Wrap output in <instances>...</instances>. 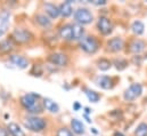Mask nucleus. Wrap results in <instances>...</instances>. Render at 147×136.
Wrapping results in <instances>:
<instances>
[{
  "instance_id": "29",
  "label": "nucleus",
  "mask_w": 147,
  "mask_h": 136,
  "mask_svg": "<svg viewBox=\"0 0 147 136\" xmlns=\"http://www.w3.org/2000/svg\"><path fill=\"white\" fill-rule=\"evenodd\" d=\"M0 136H8L7 128H5L3 126H0Z\"/></svg>"
},
{
  "instance_id": "1",
  "label": "nucleus",
  "mask_w": 147,
  "mask_h": 136,
  "mask_svg": "<svg viewBox=\"0 0 147 136\" xmlns=\"http://www.w3.org/2000/svg\"><path fill=\"white\" fill-rule=\"evenodd\" d=\"M40 96L34 93H29L25 94L21 97V104L22 106L29 112L32 113V116H37V113H41L42 112V105L39 102Z\"/></svg>"
},
{
  "instance_id": "14",
  "label": "nucleus",
  "mask_w": 147,
  "mask_h": 136,
  "mask_svg": "<svg viewBox=\"0 0 147 136\" xmlns=\"http://www.w3.org/2000/svg\"><path fill=\"white\" fill-rule=\"evenodd\" d=\"M107 46H109V49L112 50V52H120L123 48V40L121 38H119V37L112 38L107 42Z\"/></svg>"
},
{
  "instance_id": "28",
  "label": "nucleus",
  "mask_w": 147,
  "mask_h": 136,
  "mask_svg": "<svg viewBox=\"0 0 147 136\" xmlns=\"http://www.w3.org/2000/svg\"><path fill=\"white\" fill-rule=\"evenodd\" d=\"M56 136H73V134L70 132V129L65 128V127H62L57 131V134Z\"/></svg>"
},
{
  "instance_id": "23",
  "label": "nucleus",
  "mask_w": 147,
  "mask_h": 136,
  "mask_svg": "<svg viewBox=\"0 0 147 136\" xmlns=\"http://www.w3.org/2000/svg\"><path fill=\"white\" fill-rule=\"evenodd\" d=\"M84 92H86V95H87V97H88V100L90 101V102H98L99 101V99H100V96H99V94L98 93H96L95 90H91V89H84Z\"/></svg>"
},
{
  "instance_id": "32",
  "label": "nucleus",
  "mask_w": 147,
  "mask_h": 136,
  "mask_svg": "<svg viewBox=\"0 0 147 136\" xmlns=\"http://www.w3.org/2000/svg\"><path fill=\"white\" fill-rule=\"evenodd\" d=\"M114 136H124V135H123L122 133H120V132H116V133L114 134Z\"/></svg>"
},
{
  "instance_id": "11",
  "label": "nucleus",
  "mask_w": 147,
  "mask_h": 136,
  "mask_svg": "<svg viewBox=\"0 0 147 136\" xmlns=\"http://www.w3.org/2000/svg\"><path fill=\"white\" fill-rule=\"evenodd\" d=\"M43 7H45L46 14H47L48 17H50V18H57V17L61 15V14H59V7H57V6L54 5V3L48 2V3H45Z\"/></svg>"
},
{
  "instance_id": "12",
  "label": "nucleus",
  "mask_w": 147,
  "mask_h": 136,
  "mask_svg": "<svg viewBox=\"0 0 147 136\" xmlns=\"http://www.w3.org/2000/svg\"><path fill=\"white\" fill-rule=\"evenodd\" d=\"M59 37L64 40H73V29H72V25L71 24H65L63 25L61 29H59Z\"/></svg>"
},
{
  "instance_id": "3",
  "label": "nucleus",
  "mask_w": 147,
  "mask_h": 136,
  "mask_svg": "<svg viewBox=\"0 0 147 136\" xmlns=\"http://www.w3.org/2000/svg\"><path fill=\"white\" fill-rule=\"evenodd\" d=\"M79 46L82 50H84L86 53L88 54H94L98 50V42L97 40L95 39V37H82L80 39V42H79Z\"/></svg>"
},
{
  "instance_id": "30",
  "label": "nucleus",
  "mask_w": 147,
  "mask_h": 136,
  "mask_svg": "<svg viewBox=\"0 0 147 136\" xmlns=\"http://www.w3.org/2000/svg\"><path fill=\"white\" fill-rule=\"evenodd\" d=\"M94 3H95V5H105V3H106V1H105V0H100V1H99V0H97V1H95Z\"/></svg>"
},
{
  "instance_id": "21",
  "label": "nucleus",
  "mask_w": 147,
  "mask_h": 136,
  "mask_svg": "<svg viewBox=\"0 0 147 136\" xmlns=\"http://www.w3.org/2000/svg\"><path fill=\"white\" fill-rule=\"evenodd\" d=\"M71 127L73 129V132L78 135H81L84 133V126L81 121H79L78 119H72L71 121Z\"/></svg>"
},
{
  "instance_id": "27",
  "label": "nucleus",
  "mask_w": 147,
  "mask_h": 136,
  "mask_svg": "<svg viewBox=\"0 0 147 136\" xmlns=\"http://www.w3.org/2000/svg\"><path fill=\"white\" fill-rule=\"evenodd\" d=\"M114 64H115V67H116V69H117V70H123V69L128 65L127 61H125V60H122V58L116 60V61L114 62Z\"/></svg>"
},
{
  "instance_id": "8",
  "label": "nucleus",
  "mask_w": 147,
  "mask_h": 136,
  "mask_svg": "<svg viewBox=\"0 0 147 136\" xmlns=\"http://www.w3.org/2000/svg\"><path fill=\"white\" fill-rule=\"evenodd\" d=\"M97 28H98V31L104 35H107L113 31V24L109 18L106 17H100L98 20V23H97Z\"/></svg>"
},
{
  "instance_id": "15",
  "label": "nucleus",
  "mask_w": 147,
  "mask_h": 136,
  "mask_svg": "<svg viewBox=\"0 0 147 136\" xmlns=\"http://www.w3.org/2000/svg\"><path fill=\"white\" fill-rule=\"evenodd\" d=\"M95 81L103 89H110V88H112V86H113L112 79H111L110 77H107V75H99V77L96 78Z\"/></svg>"
},
{
  "instance_id": "9",
  "label": "nucleus",
  "mask_w": 147,
  "mask_h": 136,
  "mask_svg": "<svg viewBox=\"0 0 147 136\" xmlns=\"http://www.w3.org/2000/svg\"><path fill=\"white\" fill-rule=\"evenodd\" d=\"M9 61L17 68L20 69H26L29 67V60L22 55H10Z\"/></svg>"
},
{
  "instance_id": "18",
  "label": "nucleus",
  "mask_w": 147,
  "mask_h": 136,
  "mask_svg": "<svg viewBox=\"0 0 147 136\" xmlns=\"http://www.w3.org/2000/svg\"><path fill=\"white\" fill-rule=\"evenodd\" d=\"M13 48H14V41L11 40V38L3 39L0 41V53L1 54H7V53L11 52Z\"/></svg>"
},
{
  "instance_id": "20",
  "label": "nucleus",
  "mask_w": 147,
  "mask_h": 136,
  "mask_svg": "<svg viewBox=\"0 0 147 136\" xmlns=\"http://www.w3.org/2000/svg\"><path fill=\"white\" fill-rule=\"evenodd\" d=\"M36 22H37L40 27H42L45 29L51 27V21L49 20L48 16H46L43 14H38L37 16H36Z\"/></svg>"
},
{
  "instance_id": "10",
  "label": "nucleus",
  "mask_w": 147,
  "mask_h": 136,
  "mask_svg": "<svg viewBox=\"0 0 147 136\" xmlns=\"http://www.w3.org/2000/svg\"><path fill=\"white\" fill-rule=\"evenodd\" d=\"M9 17H10V13L7 10H3L0 15V37H2L6 33L8 25H9Z\"/></svg>"
},
{
  "instance_id": "13",
  "label": "nucleus",
  "mask_w": 147,
  "mask_h": 136,
  "mask_svg": "<svg viewBox=\"0 0 147 136\" xmlns=\"http://www.w3.org/2000/svg\"><path fill=\"white\" fill-rule=\"evenodd\" d=\"M7 132L11 136H26L23 129L21 128V126L16 122H9L7 125Z\"/></svg>"
},
{
  "instance_id": "24",
  "label": "nucleus",
  "mask_w": 147,
  "mask_h": 136,
  "mask_svg": "<svg viewBox=\"0 0 147 136\" xmlns=\"http://www.w3.org/2000/svg\"><path fill=\"white\" fill-rule=\"evenodd\" d=\"M72 29H73V37L74 39H81L83 37V33H84V30L82 28V25L80 24H73L72 25Z\"/></svg>"
},
{
  "instance_id": "25",
  "label": "nucleus",
  "mask_w": 147,
  "mask_h": 136,
  "mask_svg": "<svg viewBox=\"0 0 147 136\" xmlns=\"http://www.w3.org/2000/svg\"><path fill=\"white\" fill-rule=\"evenodd\" d=\"M135 136H147V124L142 122L137 126L135 131Z\"/></svg>"
},
{
  "instance_id": "22",
  "label": "nucleus",
  "mask_w": 147,
  "mask_h": 136,
  "mask_svg": "<svg viewBox=\"0 0 147 136\" xmlns=\"http://www.w3.org/2000/svg\"><path fill=\"white\" fill-rule=\"evenodd\" d=\"M131 30H132V32L135 34L140 35V34L144 33L145 25H144V23L140 22V21H135V22L132 23V25H131Z\"/></svg>"
},
{
  "instance_id": "17",
  "label": "nucleus",
  "mask_w": 147,
  "mask_h": 136,
  "mask_svg": "<svg viewBox=\"0 0 147 136\" xmlns=\"http://www.w3.org/2000/svg\"><path fill=\"white\" fill-rule=\"evenodd\" d=\"M42 105H43V107L47 111H49L51 113H58L59 112V105L55 102V101L50 100V99H43Z\"/></svg>"
},
{
  "instance_id": "5",
  "label": "nucleus",
  "mask_w": 147,
  "mask_h": 136,
  "mask_svg": "<svg viewBox=\"0 0 147 136\" xmlns=\"http://www.w3.org/2000/svg\"><path fill=\"white\" fill-rule=\"evenodd\" d=\"M74 20H75L76 24H80V25L89 24V23L92 22L94 16H92V14L90 13L89 9H87V8H79L74 13Z\"/></svg>"
},
{
  "instance_id": "2",
  "label": "nucleus",
  "mask_w": 147,
  "mask_h": 136,
  "mask_svg": "<svg viewBox=\"0 0 147 136\" xmlns=\"http://www.w3.org/2000/svg\"><path fill=\"white\" fill-rule=\"evenodd\" d=\"M23 125L25 126V128H28L29 131L33 132V133H40L42 132L46 126L47 122L43 118L38 117V116H29L26 118H24L23 120Z\"/></svg>"
},
{
  "instance_id": "31",
  "label": "nucleus",
  "mask_w": 147,
  "mask_h": 136,
  "mask_svg": "<svg viewBox=\"0 0 147 136\" xmlns=\"http://www.w3.org/2000/svg\"><path fill=\"white\" fill-rule=\"evenodd\" d=\"M80 106H81V105H80L79 103H78V102H75V103H74V105H73V109H74V110H75V111H78V110L80 109Z\"/></svg>"
},
{
  "instance_id": "4",
  "label": "nucleus",
  "mask_w": 147,
  "mask_h": 136,
  "mask_svg": "<svg viewBox=\"0 0 147 136\" xmlns=\"http://www.w3.org/2000/svg\"><path fill=\"white\" fill-rule=\"evenodd\" d=\"M33 39V34L23 28H16L11 33V40L18 44H26Z\"/></svg>"
},
{
  "instance_id": "16",
  "label": "nucleus",
  "mask_w": 147,
  "mask_h": 136,
  "mask_svg": "<svg viewBox=\"0 0 147 136\" xmlns=\"http://www.w3.org/2000/svg\"><path fill=\"white\" fill-rule=\"evenodd\" d=\"M145 47H146V45H145V42H144L143 40L136 39V40H134V41L130 44L129 50H130L131 53H134V54H139V53H142V52L145 49Z\"/></svg>"
},
{
  "instance_id": "6",
  "label": "nucleus",
  "mask_w": 147,
  "mask_h": 136,
  "mask_svg": "<svg viewBox=\"0 0 147 136\" xmlns=\"http://www.w3.org/2000/svg\"><path fill=\"white\" fill-rule=\"evenodd\" d=\"M143 93V86L140 84H132L125 92H124V100L125 101H134L139 97Z\"/></svg>"
},
{
  "instance_id": "19",
  "label": "nucleus",
  "mask_w": 147,
  "mask_h": 136,
  "mask_svg": "<svg viewBox=\"0 0 147 136\" xmlns=\"http://www.w3.org/2000/svg\"><path fill=\"white\" fill-rule=\"evenodd\" d=\"M71 2L72 1L69 0V1H66V2H64V3L61 5V7H59V14L63 17H69L73 13V8L71 6Z\"/></svg>"
},
{
  "instance_id": "26",
  "label": "nucleus",
  "mask_w": 147,
  "mask_h": 136,
  "mask_svg": "<svg viewBox=\"0 0 147 136\" xmlns=\"http://www.w3.org/2000/svg\"><path fill=\"white\" fill-rule=\"evenodd\" d=\"M97 65H98V69H100L102 71H106V70H109L111 68V62L109 60H106V58H102V60H99L98 61V63H97Z\"/></svg>"
},
{
  "instance_id": "7",
  "label": "nucleus",
  "mask_w": 147,
  "mask_h": 136,
  "mask_svg": "<svg viewBox=\"0 0 147 136\" xmlns=\"http://www.w3.org/2000/svg\"><path fill=\"white\" fill-rule=\"evenodd\" d=\"M49 62L57 67H65L69 63V57L63 53H53L48 57Z\"/></svg>"
}]
</instances>
